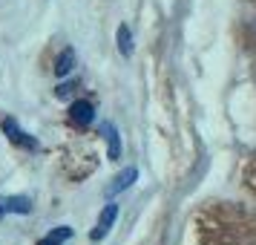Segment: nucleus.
<instances>
[{"instance_id":"f257e3e1","label":"nucleus","mask_w":256,"mask_h":245,"mask_svg":"<svg viewBox=\"0 0 256 245\" xmlns=\"http://www.w3.org/2000/svg\"><path fill=\"white\" fill-rule=\"evenodd\" d=\"M0 130H3V133L9 136V141H12V144H18V147H29V150H35V147H38V141L32 139L29 133H24V130L18 127V121H14V118L6 116L3 121H0Z\"/></svg>"},{"instance_id":"f03ea898","label":"nucleus","mask_w":256,"mask_h":245,"mask_svg":"<svg viewBox=\"0 0 256 245\" xmlns=\"http://www.w3.org/2000/svg\"><path fill=\"white\" fill-rule=\"evenodd\" d=\"M116 216H118V205H104V210H101V216H98V222H95V228L90 231V239H104L106 233H110V228H112V222H116Z\"/></svg>"},{"instance_id":"7ed1b4c3","label":"nucleus","mask_w":256,"mask_h":245,"mask_svg":"<svg viewBox=\"0 0 256 245\" xmlns=\"http://www.w3.org/2000/svg\"><path fill=\"white\" fill-rule=\"evenodd\" d=\"M92 104L90 101H75L72 104V110H70V121L75 124V127H86L90 121H92Z\"/></svg>"},{"instance_id":"20e7f679","label":"nucleus","mask_w":256,"mask_h":245,"mask_svg":"<svg viewBox=\"0 0 256 245\" xmlns=\"http://www.w3.org/2000/svg\"><path fill=\"white\" fill-rule=\"evenodd\" d=\"M0 213H32V202L26 196H6L0 199Z\"/></svg>"},{"instance_id":"39448f33","label":"nucleus","mask_w":256,"mask_h":245,"mask_svg":"<svg viewBox=\"0 0 256 245\" xmlns=\"http://www.w3.org/2000/svg\"><path fill=\"white\" fill-rule=\"evenodd\" d=\"M136 179H138V170H136V167H124V173L112 179V185L106 187V193H110V196H116V193H121V190H127Z\"/></svg>"},{"instance_id":"423d86ee","label":"nucleus","mask_w":256,"mask_h":245,"mask_svg":"<svg viewBox=\"0 0 256 245\" xmlns=\"http://www.w3.org/2000/svg\"><path fill=\"white\" fill-rule=\"evenodd\" d=\"M101 133L106 136V144H110V159L116 162L118 156H121V136H118V130L110 124V121H104L101 124Z\"/></svg>"},{"instance_id":"0eeeda50","label":"nucleus","mask_w":256,"mask_h":245,"mask_svg":"<svg viewBox=\"0 0 256 245\" xmlns=\"http://www.w3.org/2000/svg\"><path fill=\"white\" fill-rule=\"evenodd\" d=\"M116 41H118V52H121L124 58H130V55H132V32H130V26H127V24L118 26Z\"/></svg>"},{"instance_id":"6e6552de","label":"nucleus","mask_w":256,"mask_h":245,"mask_svg":"<svg viewBox=\"0 0 256 245\" xmlns=\"http://www.w3.org/2000/svg\"><path fill=\"white\" fill-rule=\"evenodd\" d=\"M72 67H75V49H64L60 58H58V64H55V75H58V78L70 75Z\"/></svg>"},{"instance_id":"1a4fd4ad","label":"nucleus","mask_w":256,"mask_h":245,"mask_svg":"<svg viewBox=\"0 0 256 245\" xmlns=\"http://www.w3.org/2000/svg\"><path fill=\"white\" fill-rule=\"evenodd\" d=\"M38 245H64V242H60L58 236H52V233H49V236H44V239H40Z\"/></svg>"}]
</instances>
